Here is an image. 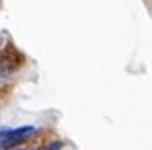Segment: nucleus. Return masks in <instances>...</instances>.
Returning a JSON list of instances; mask_svg holds the SVG:
<instances>
[{
	"label": "nucleus",
	"mask_w": 152,
	"mask_h": 150,
	"mask_svg": "<svg viewBox=\"0 0 152 150\" xmlns=\"http://www.w3.org/2000/svg\"><path fill=\"white\" fill-rule=\"evenodd\" d=\"M66 144H68L66 140H60V138H50L48 142L40 144V150H62Z\"/></svg>",
	"instance_id": "1"
}]
</instances>
